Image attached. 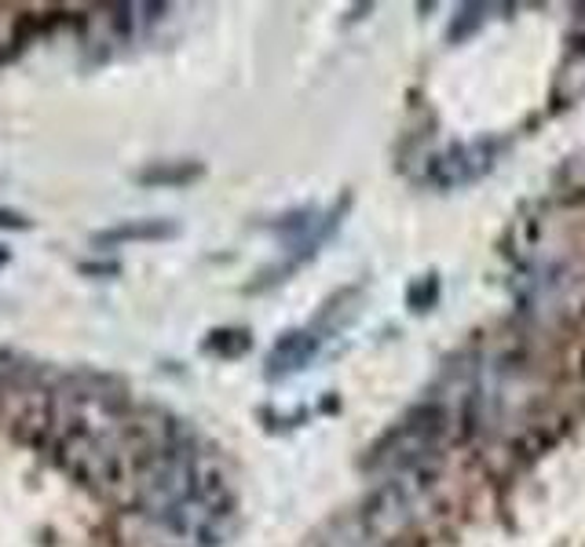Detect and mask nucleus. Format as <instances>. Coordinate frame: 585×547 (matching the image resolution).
Wrapping results in <instances>:
<instances>
[{"label":"nucleus","mask_w":585,"mask_h":547,"mask_svg":"<svg viewBox=\"0 0 585 547\" xmlns=\"http://www.w3.org/2000/svg\"><path fill=\"white\" fill-rule=\"evenodd\" d=\"M176 234H180V227L172 219H129V223L92 234V248H114V245H129V241H169Z\"/></svg>","instance_id":"nucleus-1"},{"label":"nucleus","mask_w":585,"mask_h":547,"mask_svg":"<svg viewBox=\"0 0 585 547\" xmlns=\"http://www.w3.org/2000/svg\"><path fill=\"white\" fill-rule=\"evenodd\" d=\"M490 146H462V150L446 154L443 161L435 165V183L443 186H454V183H468V179H476L479 172H487L490 165Z\"/></svg>","instance_id":"nucleus-2"},{"label":"nucleus","mask_w":585,"mask_h":547,"mask_svg":"<svg viewBox=\"0 0 585 547\" xmlns=\"http://www.w3.org/2000/svg\"><path fill=\"white\" fill-rule=\"evenodd\" d=\"M315 347L319 343L311 332H286L267 357V376L271 380H278V376H286L292 369H305V365L311 362V354H315Z\"/></svg>","instance_id":"nucleus-3"},{"label":"nucleus","mask_w":585,"mask_h":547,"mask_svg":"<svg viewBox=\"0 0 585 547\" xmlns=\"http://www.w3.org/2000/svg\"><path fill=\"white\" fill-rule=\"evenodd\" d=\"M202 161H154L135 172V183L143 186H187L202 175Z\"/></svg>","instance_id":"nucleus-4"},{"label":"nucleus","mask_w":585,"mask_h":547,"mask_svg":"<svg viewBox=\"0 0 585 547\" xmlns=\"http://www.w3.org/2000/svg\"><path fill=\"white\" fill-rule=\"evenodd\" d=\"M202 347L208 354H216V357L246 354L249 351V332L246 329H216V332H208V340Z\"/></svg>","instance_id":"nucleus-5"},{"label":"nucleus","mask_w":585,"mask_h":547,"mask_svg":"<svg viewBox=\"0 0 585 547\" xmlns=\"http://www.w3.org/2000/svg\"><path fill=\"white\" fill-rule=\"evenodd\" d=\"M34 227V219L15 212V208H0V230H15V234H23V230Z\"/></svg>","instance_id":"nucleus-6"},{"label":"nucleus","mask_w":585,"mask_h":547,"mask_svg":"<svg viewBox=\"0 0 585 547\" xmlns=\"http://www.w3.org/2000/svg\"><path fill=\"white\" fill-rule=\"evenodd\" d=\"M81 274H88V278H114V274H118L121 267H118V263H96V259H85V263H81V267H77Z\"/></svg>","instance_id":"nucleus-7"},{"label":"nucleus","mask_w":585,"mask_h":547,"mask_svg":"<svg viewBox=\"0 0 585 547\" xmlns=\"http://www.w3.org/2000/svg\"><path fill=\"white\" fill-rule=\"evenodd\" d=\"M568 186H574V191H585V154H578L574 161L568 165Z\"/></svg>","instance_id":"nucleus-8"},{"label":"nucleus","mask_w":585,"mask_h":547,"mask_svg":"<svg viewBox=\"0 0 585 547\" xmlns=\"http://www.w3.org/2000/svg\"><path fill=\"white\" fill-rule=\"evenodd\" d=\"M8 259H12V252H8L4 245H0V267H8Z\"/></svg>","instance_id":"nucleus-9"}]
</instances>
